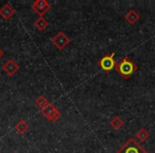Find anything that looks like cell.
<instances>
[{"mask_svg":"<svg viewBox=\"0 0 155 153\" xmlns=\"http://www.w3.org/2000/svg\"><path fill=\"white\" fill-rule=\"evenodd\" d=\"M31 8L39 16H44V14H46L51 9V5H50V3L48 2L47 0H36V1L33 2Z\"/></svg>","mask_w":155,"mask_h":153,"instance_id":"obj_5","label":"cell"},{"mask_svg":"<svg viewBox=\"0 0 155 153\" xmlns=\"http://www.w3.org/2000/svg\"><path fill=\"white\" fill-rule=\"evenodd\" d=\"M61 118H62V113L58 111V108H55V110L50 114V116L47 117L46 119L51 121V122H56V121H58Z\"/></svg>","mask_w":155,"mask_h":153,"instance_id":"obj_14","label":"cell"},{"mask_svg":"<svg viewBox=\"0 0 155 153\" xmlns=\"http://www.w3.org/2000/svg\"><path fill=\"white\" fill-rule=\"evenodd\" d=\"M51 42L58 50H64L69 45V43H70V38L67 36V34L65 32L60 31V32H58L52 37Z\"/></svg>","mask_w":155,"mask_h":153,"instance_id":"obj_4","label":"cell"},{"mask_svg":"<svg viewBox=\"0 0 155 153\" xmlns=\"http://www.w3.org/2000/svg\"><path fill=\"white\" fill-rule=\"evenodd\" d=\"M135 136L139 141H146V140L150 137V133H149L144 128H141V129L138 130Z\"/></svg>","mask_w":155,"mask_h":153,"instance_id":"obj_13","label":"cell"},{"mask_svg":"<svg viewBox=\"0 0 155 153\" xmlns=\"http://www.w3.org/2000/svg\"><path fill=\"white\" fill-rule=\"evenodd\" d=\"M124 18H125V20H127V22H129V24L134 25V24H136V22H137L138 20H139L140 16H139V14H138L137 12L135 11V10L131 9L124 15Z\"/></svg>","mask_w":155,"mask_h":153,"instance_id":"obj_9","label":"cell"},{"mask_svg":"<svg viewBox=\"0 0 155 153\" xmlns=\"http://www.w3.org/2000/svg\"><path fill=\"white\" fill-rule=\"evenodd\" d=\"M55 105L54 104H52V103H49L48 104L46 108H44L43 110H41V114L43 115V116H45L46 118L47 117H49L50 116V114H51L52 112H53L54 110H55Z\"/></svg>","mask_w":155,"mask_h":153,"instance_id":"obj_15","label":"cell"},{"mask_svg":"<svg viewBox=\"0 0 155 153\" xmlns=\"http://www.w3.org/2000/svg\"><path fill=\"white\" fill-rule=\"evenodd\" d=\"M110 125L114 130H120L124 125V121L120 116H114L110 121Z\"/></svg>","mask_w":155,"mask_h":153,"instance_id":"obj_11","label":"cell"},{"mask_svg":"<svg viewBox=\"0 0 155 153\" xmlns=\"http://www.w3.org/2000/svg\"><path fill=\"white\" fill-rule=\"evenodd\" d=\"M15 14V10L9 3H5L0 8V16L5 20H10Z\"/></svg>","mask_w":155,"mask_h":153,"instance_id":"obj_7","label":"cell"},{"mask_svg":"<svg viewBox=\"0 0 155 153\" xmlns=\"http://www.w3.org/2000/svg\"><path fill=\"white\" fill-rule=\"evenodd\" d=\"M2 69L8 75H14L19 70V65L13 58H10L2 65Z\"/></svg>","mask_w":155,"mask_h":153,"instance_id":"obj_6","label":"cell"},{"mask_svg":"<svg viewBox=\"0 0 155 153\" xmlns=\"http://www.w3.org/2000/svg\"><path fill=\"white\" fill-rule=\"evenodd\" d=\"M3 55H5V51H3V50L0 48V60L3 58Z\"/></svg>","mask_w":155,"mask_h":153,"instance_id":"obj_16","label":"cell"},{"mask_svg":"<svg viewBox=\"0 0 155 153\" xmlns=\"http://www.w3.org/2000/svg\"><path fill=\"white\" fill-rule=\"evenodd\" d=\"M14 129H15V131L17 132L18 134L22 135V134L27 133V132L29 131L30 125H29V123L27 122L25 119H19V120L15 123V125H14Z\"/></svg>","mask_w":155,"mask_h":153,"instance_id":"obj_8","label":"cell"},{"mask_svg":"<svg viewBox=\"0 0 155 153\" xmlns=\"http://www.w3.org/2000/svg\"><path fill=\"white\" fill-rule=\"evenodd\" d=\"M114 56H115L114 52L103 55L99 60V62H98V66L103 71H105V72H110L113 69H115V67L117 65V62L115 61Z\"/></svg>","mask_w":155,"mask_h":153,"instance_id":"obj_3","label":"cell"},{"mask_svg":"<svg viewBox=\"0 0 155 153\" xmlns=\"http://www.w3.org/2000/svg\"><path fill=\"white\" fill-rule=\"evenodd\" d=\"M116 153H148V151L141 145H139L135 138L131 137L120 149L116 151Z\"/></svg>","mask_w":155,"mask_h":153,"instance_id":"obj_2","label":"cell"},{"mask_svg":"<svg viewBox=\"0 0 155 153\" xmlns=\"http://www.w3.org/2000/svg\"><path fill=\"white\" fill-rule=\"evenodd\" d=\"M115 69L124 80H127L137 71L138 67L129 56H124L122 60L117 63Z\"/></svg>","mask_w":155,"mask_h":153,"instance_id":"obj_1","label":"cell"},{"mask_svg":"<svg viewBox=\"0 0 155 153\" xmlns=\"http://www.w3.org/2000/svg\"><path fill=\"white\" fill-rule=\"evenodd\" d=\"M13 153H14V152H13Z\"/></svg>","mask_w":155,"mask_h":153,"instance_id":"obj_17","label":"cell"},{"mask_svg":"<svg viewBox=\"0 0 155 153\" xmlns=\"http://www.w3.org/2000/svg\"><path fill=\"white\" fill-rule=\"evenodd\" d=\"M34 102H35V105H36L37 108H39V110H43L44 108H46V106H47L48 104L50 103L45 96H38V97L35 99Z\"/></svg>","mask_w":155,"mask_h":153,"instance_id":"obj_12","label":"cell"},{"mask_svg":"<svg viewBox=\"0 0 155 153\" xmlns=\"http://www.w3.org/2000/svg\"><path fill=\"white\" fill-rule=\"evenodd\" d=\"M34 26L38 31H44L47 29L48 26H49V22H48V20L46 19L44 16H39V17L34 22Z\"/></svg>","mask_w":155,"mask_h":153,"instance_id":"obj_10","label":"cell"}]
</instances>
